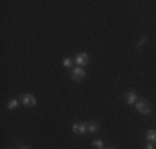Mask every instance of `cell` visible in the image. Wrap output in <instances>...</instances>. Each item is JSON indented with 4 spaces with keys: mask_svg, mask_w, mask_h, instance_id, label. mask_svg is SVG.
Here are the masks:
<instances>
[{
    "mask_svg": "<svg viewBox=\"0 0 156 149\" xmlns=\"http://www.w3.org/2000/svg\"><path fill=\"white\" fill-rule=\"evenodd\" d=\"M136 111H138L140 114H143V116H148V114H151V104L148 99H138L135 104Z\"/></svg>",
    "mask_w": 156,
    "mask_h": 149,
    "instance_id": "1",
    "label": "cell"
},
{
    "mask_svg": "<svg viewBox=\"0 0 156 149\" xmlns=\"http://www.w3.org/2000/svg\"><path fill=\"white\" fill-rule=\"evenodd\" d=\"M72 131L76 134V136H85L88 133V123L85 121H75L72 126Z\"/></svg>",
    "mask_w": 156,
    "mask_h": 149,
    "instance_id": "2",
    "label": "cell"
},
{
    "mask_svg": "<svg viewBox=\"0 0 156 149\" xmlns=\"http://www.w3.org/2000/svg\"><path fill=\"white\" fill-rule=\"evenodd\" d=\"M72 80L76 81V83H80V81L85 80V76H87V71H85V68H81V66H75V68H72Z\"/></svg>",
    "mask_w": 156,
    "mask_h": 149,
    "instance_id": "3",
    "label": "cell"
},
{
    "mask_svg": "<svg viewBox=\"0 0 156 149\" xmlns=\"http://www.w3.org/2000/svg\"><path fill=\"white\" fill-rule=\"evenodd\" d=\"M20 103L23 104V106H27V108H32V106L37 104V98L33 95H30V93H25V95L20 96Z\"/></svg>",
    "mask_w": 156,
    "mask_h": 149,
    "instance_id": "4",
    "label": "cell"
},
{
    "mask_svg": "<svg viewBox=\"0 0 156 149\" xmlns=\"http://www.w3.org/2000/svg\"><path fill=\"white\" fill-rule=\"evenodd\" d=\"M88 61H90V57H88V53H85V51H81V53H76V57H75L76 66H81V68H85V66L88 65Z\"/></svg>",
    "mask_w": 156,
    "mask_h": 149,
    "instance_id": "5",
    "label": "cell"
},
{
    "mask_svg": "<svg viewBox=\"0 0 156 149\" xmlns=\"http://www.w3.org/2000/svg\"><path fill=\"white\" fill-rule=\"evenodd\" d=\"M125 101L128 104H136V101H138V95H136L135 91H126L125 93Z\"/></svg>",
    "mask_w": 156,
    "mask_h": 149,
    "instance_id": "6",
    "label": "cell"
},
{
    "mask_svg": "<svg viewBox=\"0 0 156 149\" xmlns=\"http://www.w3.org/2000/svg\"><path fill=\"white\" fill-rule=\"evenodd\" d=\"M100 131V123H96V121H90L88 123V133L90 134H96Z\"/></svg>",
    "mask_w": 156,
    "mask_h": 149,
    "instance_id": "7",
    "label": "cell"
},
{
    "mask_svg": "<svg viewBox=\"0 0 156 149\" xmlns=\"http://www.w3.org/2000/svg\"><path fill=\"white\" fill-rule=\"evenodd\" d=\"M146 143H156V129L146 131Z\"/></svg>",
    "mask_w": 156,
    "mask_h": 149,
    "instance_id": "8",
    "label": "cell"
},
{
    "mask_svg": "<svg viewBox=\"0 0 156 149\" xmlns=\"http://www.w3.org/2000/svg\"><path fill=\"white\" fill-rule=\"evenodd\" d=\"M91 144H93V146H95L96 149H105V143H103L101 139H95Z\"/></svg>",
    "mask_w": 156,
    "mask_h": 149,
    "instance_id": "9",
    "label": "cell"
},
{
    "mask_svg": "<svg viewBox=\"0 0 156 149\" xmlns=\"http://www.w3.org/2000/svg\"><path fill=\"white\" fill-rule=\"evenodd\" d=\"M17 106H18V99H10V101L7 103V108H9V109H15Z\"/></svg>",
    "mask_w": 156,
    "mask_h": 149,
    "instance_id": "10",
    "label": "cell"
},
{
    "mask_svg": "<svg viewBox=\"0 0 156 149\" xmlns=\"http://www.w3.org/2000/svg\"><path fill=\"white\" fill-rule=\"evenodd\" d=\"M73 61H75V60L65 58V60H63V66H65V68H72V66H73Z\"/></svg>",
    "mask_w": 156,
    "mask_h": 149,
    "instance_id": "11",
    "label": "cell"
},
{
    "mask_svg": "<svg viewBox=\"0 0 156 149\" xmlns=\"http://www.w3.org/2000/svg\"><path fill=\"white\" fill-rule=\"evenodd\" d=\"M144 43H146V36H141V38L138 40V43H136V47H138V48H141Z\"/></svg>",
    "mask_w": 156,
    "mask_h": 149,
    "instance_id": "12",
    "label": "cell"
},
{
    "mask_svg": "<svg viewBox=\"0 0 156 149\" xmlns=\"http://www.w3.org/2000/svg\"><path fill=\"white\" fill-rule=\"evenodd\" d=\"M144 149H154V143H146Z\"/></svg>",
    "mask_w": 156,
    "mask_h": 149,
    "instance_id": "13",
    "label": "cell"
},
{
    "mask_svg": "<svg viewBox=\"0 0 156 149\" xmlns=\"http://www.w3.org/2000/svg\"><path fill=\"white\" fill-rule=\"evenodd\" d=\"M18 149H30L28 146H22V147H18Z\"/></svg>",
    "mask_w": 156,
    "mask_h": 149,
    "instance_id": "14",
    "label": "cell"
},
{
    "mask_svg": "<svg viewBox=\"0 0 156 149\" xmlns=\"http://www.w3.org/2000/svg\"><path fill=\"white\" fill-rule=\"evenodd\" d=\"M105 149H113V147H105Z\"/></svg>",
    "mask_w": 156,
    "mask_h": 149,
    "instance_id": "15",
    "label": "cell"
}]
</instances>
